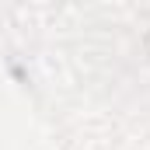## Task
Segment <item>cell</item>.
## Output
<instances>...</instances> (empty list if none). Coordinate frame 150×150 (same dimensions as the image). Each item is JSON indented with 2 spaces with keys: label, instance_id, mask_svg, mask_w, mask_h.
<instances>
[{
  "label": "cell",
  "instance_id": "1",
  "mask_svg": "<svg viewBox=\"0 0 150 150\" xmlns=\"http://www.w3.org/2000/svg\"><path fill=\"white\" fill-rule=\"evenodd\" d=\"M147 45H150V38H147Z\"/></svg>",
  "mask_w": 150,
  "mask_h": 150
}]
</instances>
